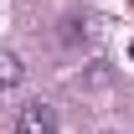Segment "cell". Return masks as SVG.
Masks as SVG:
<instances>
[{
	"label": "cell",
	"mask_w": 134,
	"mask_h": 134,
	"mask_svg": "<svg viewBox=\"0 0 134 134\" xmlns=\"http://www.w3.org/2000/svg\"><path fill=\"white\" fill-rule=\"evenodd\" d=\"M16 134H57V108L41 103V98L21 103L16 108Z\"/></svg>",
	"instance_id": "obj_1"
},
{
	"label": "cell",
	"mask_w": 134,
	"mask_h": 134,
	"mask_svg": "<svg viewBox=\"0 0 134 134\" xmlns=\"http://www.w3.org/2000/svg\"><path fill=\"white\" fill-rule=\"evenodd\" d=\"M21 72H26V67H21L16 52H0V88H16V83H21Z\"/></svg>",
	"instance_id": "obj_2"
},
{
	"label": "cell",
	"mask_w": 134,
	"mask_h": 134,
	"mask_svg": "<svg viewBox=\"0 0 134 134\" xmlns=\"http://www.w3.org/2000/svg\"><path fill=\"white\" fill-rule=\"evenodd\" d=\"M129 57H134V47H129Z\"/></svg>",
	"instance_id": "obj_3"
}]
</instances>
